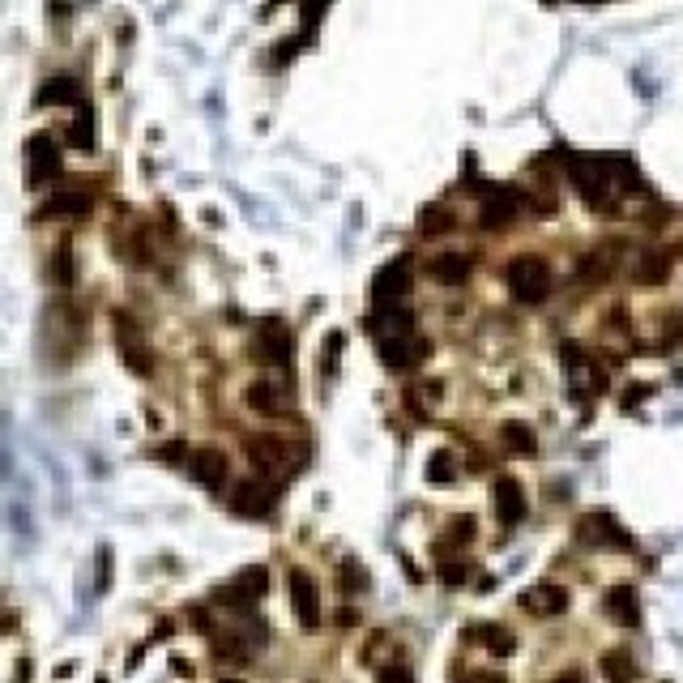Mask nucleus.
Returning a JSON list of instances; mask_svg holds the SVG:
<instances>
[{
	"mask_svg": "<svg viewBox=\"0 0 683 683\" xmlns=\"http://www.w3.org/2000/svg\"><path fill=\"white\" fill-rule=\"evenodd\" d=\"M504 282L517 304H543L551 295V265L543 257H534V252H521V257L508 261Z\"/></svg>",
	"mask_w": 683,
	"mask_h": 683,
	"instance_id": "obj_1",
	"label": "nucleus"
},
{
	"mask_svg": "<svg viewBox=\"0 0 683 683\" xmlns=\"http://www.w3.org/2000/svg\"><path fill=\"white\" fill-rule=\"evenodd\" d=\"M568 167H573V180H577L581 201L590 205V210L607 214L611 205H615V188H619V180L607 176V163H602V158H573Z\"/></svg>",
	"mask_w": 683,
	"mask_h": 683,
	"instance_id": "obj_2",
	"label": "nucleus"
},
{
	"mask_svg": "<svg viewBox=\"0 0 683 683\" xmlns=\"http://www.w3.org/2000/svg\"><path fill=\"white\" fill-rule=\"evenodd\" d=\"M248 457L257 462L265 474H274V479H291V474L304 466V449L299 444H287L282 436H252L248 440Z\"/></svg>",
	"mask_w": 683,
	"mask_h": 683,
	"instance_id": "obj_3",
	"label": "nucleus"
},
{
	"mask_svg": "<svg viewBox=\"0 0 683 683\" xmlns=\"http://www.w3.org/2000/svg\"><path fill=\"white\" fill-rule=\"evenodd\" d=\"M577 538L585 547H607V551H628L632 547V534L619 526L611 513H590L577 521Z\"/></svg>",
	"mask_w": 683,
	"mask_h": 683,
	"instance_id": "obj_4",
	"label": "nucleus"
},
{
	"mask_svg": "<svg viewBox=\"0 0 683 683\" xmlns=\"http://www.w3.org/2000/svg\"><path fill=\"white\" fill-rule=\"evenodd\" d=\"M410 278H415V269H410V261H406V257L389 261V265L376 274V282H372V299H376V308H393V304H402V299L410 295Z\"/></svg>",
	"mask_w": 683,
	"mask_h": 683,
	"instance_id": "obj_5",
	"label": "nucleus"
},
{
	"mask_svg": "<svg viewBox=\"0 0 683 683\" xmlns=\"http://www.w3.org/2000/svg\"><path fill=\"white\" fill-rule=\"evenodd\" d=\"M521 205H526V197H521L517 188H487V197H483V214H479L483 231H504L508 222H513V218L521 214Z\"/></svg>",
	"mask_w": 683,
	"mask_h": 683,
	"instance_id": "obj_6",
	"label": "nucleus"
},
{
	"mask_svg": "<svg viewBox=\"0 0 683 683\" xmlns=\"http://www.w3.org/2000/svg\"><path fill=\"white\" fill-rule=\"evenodd\" d=\"M376 355H380L385 368L402 372V368H410V363H419L427 355V346L415 338V333H385V338H376Z\"/></svg>",
	"mask_w": 683,
	"mask_h": 683,
	"instance_id": "obj_7",
	"label": "nucleus"
},
{
	"mask_svg": "<svg viewBox=\"0 0 683 683\" xmlns=\"http://www.w3.org/2000/svg\"><path fill=\"white\" fill-rule=\"evenodd\" d=\"M526 487H521L513 474H500L496 479V521L504 530H513V526H521L526 521Z\"/></svg>",
	"mask_w": 683,
	"mask_h": 683,
	"instance_id": "obj_8",
	"label": "nucleus"
},
{
	"mask_svg": "<svg viewBox=\"0 0 683 683\" xmlns=\"http://www.w3.org/2000/svg\"><path fill=\"white\" fill-rule=\"evenodd\" d=\"M265 590H269V573L265 568H248V573H240L231 585H222L214 598H218V607H252Z\"/></svg>",
	"mask_w": 683,
	"mask_h": 683,
	"instance_id": "obj_9",
	"label": "nucleus"
},
{
	"mask_svg": "<svg viewBox=\"0 0 683 683\" xmlns=\"http://www.w3.org/2000/svg\"><path fill=\"white\" fill-rule=\"evenodd\" d=\"M265 645V628L261 624H240V628H227V632H214V649L222 658H235V662H244V658H252L257 649Z\"/></svg>",
	"mask_w": 683,
	"mask_h": 683,
	"instance_id": "obj_10",
	"label": "nucleus"
},
{
	"mask_svg": "<svg viewBox=\"0 0 683 683\" xmlns=\"http://www.w3.org/2000/svg\"><path fill=\"white\" fill-rule=\"evenodd\" d=\"M291 607H295V619L304 628L321 624V594H316V581L304 573V568L291 573Z\"/></svg>",
	"mask_w": 683,
	"mask_h": 683,
	"instance_id": "obj_11",
	"label": "nucleus"
},
{
	"mask_svg": "<svg viewBox=\"0 0 683 683\" xmlns=\"http://www.w3.org/2000/svg\"><path fill=\"white\" fill-rule=\"evenodd\" d=\"M564 368H568V376H573V389H577V393H598L602 385H607L602 368L581 351V346H573V342L564 346Z\"/></svg>",
	"mask_w": 683,
	"mask_h": 683,
	"instance_id": "obj_12",
	"label": "nucleus"
},
{
	"mask_svg": "<svg viewBox=\"0 0 683 683\" xmlns=\"http://www.w3.org/2000/svg\"><path fill=\"white\" fill-rule=\"evenodd\" d=\"M231 508L240 517H269V513H274V487L261 483V479H248V483L235 487Z\"/></svg>",
	"mask_w": 683,
	"mask_h": 683,
	"instance_id": "obj_13",
	"label": "nucleus"
},
{
	"mask_svg": "<svg viewBox=\"0 0 683 683\" xmlns=\"http://www.w3.org/2000/svg\"><path fill=\"white\" fill-rule=\"evenodd\" d=\"M521 607H526L530 615H564L568 611V590L564 585H551V581L530 585V590L521 594Z\"/></svg>",
	"mask_w": 683,
	"mask_h": 683,
	"instance_id": "obj_14",
	"label": "nucleus"
},
{
	"mask_svg": "<svg viewBox=\"0 0 683 683\" xmlns=\"http://www.w3.org/2000/svg\"><path fill=\"white\" fill-rule=\"evenodd\" d=\"M257 355L265 363H287L291 359V333H287V325H282V321H265L257 329Z\"/></svg>",
	"mask_w": 683,
	"mask_h": 683,
	"instance_id": "obj_15",
	"label": "nucleus"
},
{
	"mask_svg": "<svg viewBox=\"0 0 683 683\" xmlns=\"http://www.w3.org/2000/svg\"><path fill=\"white\" fill-rule=\"evenodd\" d=\"M607 615L615 619V624H624V628H637L641 624L637 590H632V585H611L607 590Z\"/></svg>",
	"mask_w": 683,
	"mask_h": 683,
	"instance_id": "obj_16",
	"label": "nucleus"
},
{
	"mask_svg": "<svg viewBox=\"0 0 683 683\" xmlns=\"http://www.w3.org/2000/svg\"><path fill=\"white\" fill-rule=\"evenodd\" d=\"M193 479H197L201 487L218 491L222 483H227V457H222L218 449H197V453H193Z\"/></svg>",
	"mask_w": 683,
	"mask_h": 683,
	"instance_id": "obj_17",
	"label": "nucleus"
},
{
	"mask_svg": "<svg viewBox=\"0 0 683 683\" xmlns=\"http://www.w3.org/2000/svg\"><path fill=\"white\" fill-rule=\"evenodd\" d=\"M432 278L436 282H444V287H457V282H466L470 278V269H474V261L466 257V252H440V257H432Z\"/></svg>",
	"mask_w": 683,
	"mask_h": 683,
	"instance_id": "obj_18",
	"label": "nucleus"
},
{
	"mask_svg": "<svg viewBox=\"0 0 683 683\" xmlns=\"http://www.w3.org/2000/svg\"><path fill=\"white\" fill-rule=\"evenodd\" d=\"M470 637L479 641L487 654H496V658H508L517 649V641H513V632H508L504 624H479V628H470Z\"/></svg>",
	"mask_w": 683,
	"mask_h": 683,
	"instance_id": "obj_19",
	"label": "nucleus"
},
{
	"mask_svg": "<svg viewBox=\"0 0 683 683\" xmlns=\"http://www.w3.org/2000/svg\"><path fill=\"white\" fill-rule=\"evenodd\" d=\"M248 406L261 410V415H278V410L287 406V397H282L278 385H269V380H257V385H248Z\"/></svg>",
	"mask_w": 683,
	"mask_h": 683,
	"instance_id": "obj_20",
	"label": "nucleus"
},
{
	"mask_svg": "<svg viewBox=\"0 0 683 683\" xmlns=\"http://www.w3.org/2000/svg\"><path fill=\"white\" fill-rule=\"evenodd\" d=\"M500 440L508 444V453H526V457H530V453L538 449V440H534V432H530V423H517V419L500 427Z\"/></svg>",
	"mask_w": 683,
	"mask_h": 683,
	"instance_id": "obj_21",
	"label": "nucleus"
},
{
	"mask_svg": "<svg viewBox=\"0 0 683 683\" xmlns=\"http://www.w3.org/2000/svg\"><path fill=\"white\" fill-rule=\"evenodd\" d=\"M453 479H457V462H453V453H449V449H436L432 457H427V483L444 487V483H453Z\"/></svg>",
	"mask_w": 683,
	"mask_h": 683,
	"instance_id": "obj_22",
	"label": "nucleus"
},
{
	"mask_svg": "<svg viewBox=\"0 0 683 683\" xmlns=\"http://www.w3.org/2000/svg\"><path fill=\"white\" fill-rule=\"evenodd\" d=\"M666 274H671V257H666V252H649L637 265V282H645V287H658Z\"/></svg>",
	"mask_w": 683,
	"mask_h": 683,
	"instance_id": "obj_23",
	"label": "nucleus"
},
{
	"mask_svg": "<svg viewBox=\"0 0 683 683\" xmlns=\"http://www.w3.org/2000/svg\"><path fill=\"white\" fill-rule=\"evenodd\" d=\"M444 231H453V214L444 205H427L419 214V235H444Z\"/></svg>",
	"mask_w": 683,
	"mask_h": 683,
	"instance_id": "obj_24",
	"label": "nucleus"
},
{
	"mask_svg": "<svg viewBox=\"0 0 683 683\" xmlns=\"http://www.w3.org/2000/svg\"><path fill=\"white\" fill-rule=\"evenodd\" d=\"M338 351H342V333H329V342H325V376L338 372Z\"/></svg>",
	"mask_w": 683,
	"mask_h": 683,
	"instance_id": "obj_25",
	"label": "nucleus"
},
{
	"mask_svg": "<svg viewBox=\"0 0 683 683\" xmlns=\"http://www.w3.org/2000/svg\"><path fill=\"white\" fill-rule=\"evenodd\" d=\"M376 683H415V671H406V666H385V671L376 675Z\"/></svg>",
	"mask_w": 683,
	"mask_h": 683,
	"instance_id": "obj_26",
	"label": "nucleus"
},
{
	"mask_svg": "<svg viewBox=\"0 0 683 683\" xmlns=\"http://www.w3.org/2000/svg\"><path fill=\"white\" fill-rule=\"evenodd\" d=\"M470 534H474V521L470 517L449 521V538H457V543H470Z\"/></svg>",
	"mask_w": 683,
	"mask_h": 683,
	"instance_id": "obj_27",
	"label": "nucleus"
},
{
	"mask_svg": "<svg viewBox=\"0 0 683 683\" xmlns=\"http://www.w3.org/2000/svg\"><path fill=\"white\" fill-rule=\"evenodd\" d=\"M607 675H611V683H628V658L611 654V658H607Z\"/></svg>",
	"mask_w": 683,
	"mask_h": 683,
	"instance_id": "obj_28",
	"label": "nucleus"
},
{
	"mask_svg": "<svg viewBox=\"0 0 683 683\" xmlns=\"http://www.w3.org/2000/svg\"><path fill=\"white\" fill-rule=\"evenodd\" d=\"M440 581L444 585H462L466 581V564H444L440 568Z\"/></svg>",
	"mask_w": 683,
	"mask_h": 683,
	"instance_id": "obj_29",
	"label": "nucleus"
},
{
	"mask_svg": "<svg viewBox=\"0 0 683 683\" xmlns=\"http://www.w3.org/2000/svg\"><path fill=\"white\" fill-rule=\"evenodd\" d=\"M555 683H585V675L581 671H564V675H555Z\"/></svg>",
	"mask_w": 683,
	"mask_h": 683,
	"instance_id": "obj_30",
	"label": "nucleus"
},
{
	"mask_svg": "<svg viewBox=\"0 0 683 683\" xmlns=\"http://www.w3.org/2000/svg\"><path fill=\"white\" fill-rule=\"evenodd\" d=\"M577 5H602V0H577Z\"/></svg>",
	"mask_w": 683,
	"mask_h": 683,
	"instance_id": "obj_31",
	"label": "nucleus"
},
{
	"mask_svg": "<svg viewBox=\"0 0 683 683\" xmlns=\"http://www.w3.org/2000/svg\"><path fill=\"white\" fill-rule=\"evenodd\" d=\"M227 683H235V679H227Z\"/></svg>",
	"mask_w": 683,
	"mask_h": 683,
	"instance_id": "obj_32",
	"label": "nucleus"
}]
</instances>
